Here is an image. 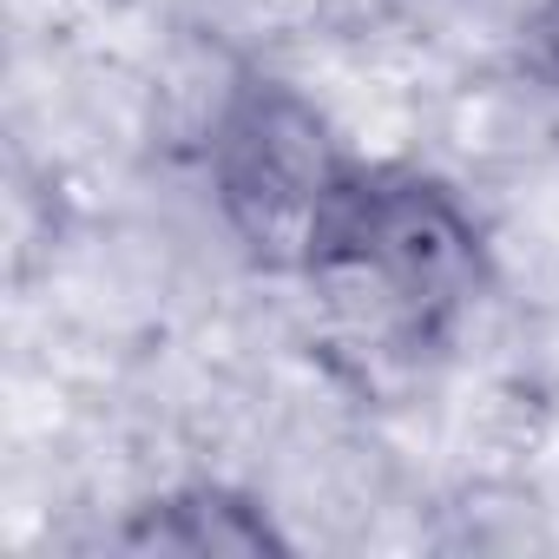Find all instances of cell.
I'll return each mask as SVG.
<instances>
[{
  "label": "cell",
  "mask_w": 559,
  "mask_h": 559,
  "mask_svg": "<svg viewBox=\"0 0 559 559\" xmlns=\"http://www.w3.org/2000/svg\"><path fill=\"white\" fill-rule=\"evenodd\" d=\"M304 290L376 349H448L493 290V237L454 178L362 152Z\"/></svg>",
  "instance_id": "6da1fadb"
},
{
  "label": "cell",
  "mask_w": 559,
  "mask_h": 559,
  "mask_svg": "<svg viewBox=\"0 0 559 559\" xmlns=\"http://www.w3.org/2000/svg\"><path fill=\"white\" fill-rule=\"evenodd\" d=\"M198 165L211 211L243 263L304 284L362 152L343 139L317 93L270 67H237L211 99Z\"/></svg>",
  "instance_id": "7a4b0ae2"
},
{
  "label": "cell",
  "mask_w": 559,
  "mask_h": 559,
  "mask_svg": "<svg viewBox=\"0 0 559 559\" xmlns=\"http://www.w3.org/2000/svg\"><path fill=\"white\" fill-rule=\"evenodd\" d=\"M112 546L126 552H178V559H217V552H290V533L276 513L230 480H171L126 507L112 526Z\"/></svg>",
  "instance_id": "3957f363"
},
{
  "label": "cell",
  "mask_w": 559,
  "mask_h": 559,
  "mask_svg": "<svg viewBox=\"0 0 559 559\" xmlns=\"http://www.w3.org/2000/svg\"><path fill=\"white\" fill-rule=\"evenodd\" d=\"M520 67L546 93H559V0H526L520 21Z\"/></svg>",
  "instance_id": "277c9868"
}]
</instances>
